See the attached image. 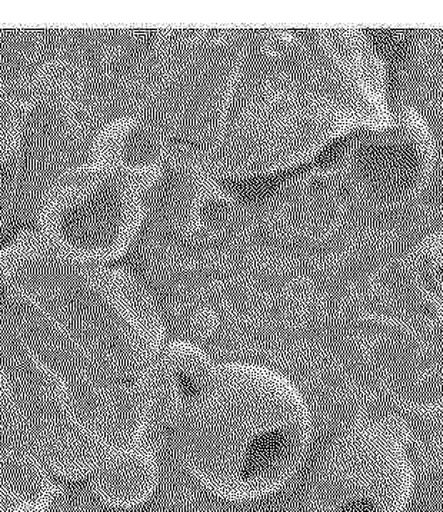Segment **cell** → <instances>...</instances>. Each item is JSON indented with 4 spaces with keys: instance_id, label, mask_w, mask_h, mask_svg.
Listing matches in <instances>:
<instances>
[{
    "instance_id": "obj_1",
    "label": "cell",
    "mask_w": 443,
    "mask_h": 512,
    "mask_svg": "<svg viewBox=\"0 0 443 512\" xmlns=\"http://www.w3.org/2000/svg\"><path fill=\"white\" fill-rule=\"evenodd\" d=\"M178 414L186 467L226 500H259L281 490L311 441V412L302 392L261 365L215 368L201 395Z\"/></svg>"
},
{
    "instance_id": "obj_2",
    "label": "cell",
    "mask_w": 443,
    "mask_h": 512,
    "mask_svg": "<svg viewBox=\"0 0 443 512\" xmlns=\"http://www.w3.org/2000/svg\"><path fill=\"white\" fill-rule=\"evenodd\" d=\"M412 467L403 428L358 422L326 454L312 512H405L412 497Z\"/></svg>"
},
{
    "instance_id": "obj_3",
    "label": "cell",
    "mask_w": 443,
    "mask_h": 512,
    "mask_svg": "<svg viewBox=\"0 0 443 512\" xmlns=\"http://www.w3.org/2000/svg\"><path fill=\"white\" fill-rule=\"evenodd\" d=\"M96 497L112 508H133L152 497L159 465L146 442L112 452L91 474Z\"/></svg>"
},
{
    "instance_id": "obj_4",
    "label": "cell",
    "mask_w": 443,
    "mask_h": 512,
    "mask_svg": "<svg viewBox=\"0 0 443 512\" xmlns=\"http://www.w3.org/2000/svg\"><path fill=\"white\" fill-rule=\"evenodd\" d=\"M215 368L211 358L195 345L173 342L162 348L158 365L159 397L176 412L201 395Z\"/></svg>"
}]
</instances>
